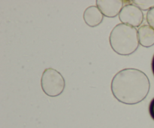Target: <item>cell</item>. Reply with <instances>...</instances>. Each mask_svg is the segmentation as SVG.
Returning <instances> with one entry per match:
<instances>
[{
	"instance_id": "1",
	"label": "cell",
	"mask_w": 154,
	"mask_h": 128,
	"mask_svg": "<svg viewBox=\"0 0 154 128\" xmlns=\"http://www.w3.org/2000/svg\"><path fill=\"white\" fill-rule=\"evenodd\" d=\"M111 87L113 95L119 102L135 105L147 97L150 84L148 77L142 71L128 68L114 75Z\"/></svg>"
},
{
	"instance_id": "2",
	"label": "cell",
	"mask_w": 154,
	"mask_h": 128,
	"mask_svg": "<svg viewBox=\"0 0 154 128\" xmlns=\"http://www.w3.org/2000/svg\"><path fill=\"white\" fill-rule=\"evenodd\" d=\"M111 48L117 54L128 56L135 52L139 45L138 30L135 27L119 23L111 30L109 36Z\"/></svg>"
},
{
	"instance_id": "3",
	"label": "cell",
	"mask_w": 154,
	"mask_h": 128,
	"mask_svg": "<svg viewBox=\"0 0 154 128\" xmlns=\"http://www.w3.org/2000/svg\"><path fill=\"white\" fill-rule=\"evenodd\" d=\"M41 86L45 94L54 97L64 91L66 81L60 72L53 68H48L42 73Z\"/></svg>"
},
{
	"instance_id": "4",
	"label": "cell",
	"mask_w": 154,
	"mask_h": 128,
	"mask_svg": "<svg viewBox=\"0 0 154 128\" xmlns=\"http://www.w3.org/2000/svg\"><path fill=\"white\" fill-rule=\"evenodd\" d=\"M129 4H126L119 14V19L122 23L132 27H141L144 21V14L142 10L129 1Z\"/></svg>"
},
{
	"instance_id": "5",
	"label": "cell",
	"mask_w": 154,
	"mask_h": 128,
	"mask_svg": "<svg viewBox=\"0 0 154 128\" xmlns=\"http://www.w3.org/2000/svg\"><path fill=\"white\" fill-rule=\"evenodd\" d=\"M126 1L123 0H97L96 6L99 8L104 16L107 17H115L120 14L124 7Z\"/></svg>"
},
{
	"instance_id": "6",
	"label": "cell",
	"mask_w": 154,
	"mask_h": 128,
	"mask_svg": "<svg viewBox=\"0 0 154 128\" xmlns=\"http://www.w3.org/2000/svg\"><path fill=\"white\" fill-rule=\"evenodd\" d=\"M103 18V14L96 5L90 6L84 12V22L90 27L99 26L102 22Z\"/></svg>"
},
{
	"instance_id": "7",
	"label": "cell",
	"mask_w": 154,
	"mask_h": 128,
	"mask_svg": "<svg viewBox=\"0 0 154 128\" xmlns=\"http://www.w3.org/2000/svg\"><path fill=\"white\" fill-rule=\"evenodd\" d=\"M139 44L144 48L154 45V29L149 25H142L138 30Z\"/></svg>"
},
{
	"instance_id": "8",
	"label": "cell",
	"mask_w": 154,
	"mask_h": 128,
	"mask_svg": "<svg viewBox=\"0 0 154 128\" xmlns=\"http://www.w3.org/2000/svg\"><path fill=\"white\" fill-rule=\"evenodd\" d=\"M130 2L142 11H149L154 7V0H132Z\"/></svg>"
},
{
	"instance_id": "9",
	"label": "cell",
	"mask_w": 154,
	"mask_h": 128,
	"mask_svg": "<svg viewBox=\"0 0 154 128\" xmlns=\"http://www.w3.org/2000/svg\"><path fill=\"white\" fill-rule=\"evenodd\" d=\"M146 19L148 25L154 29V7L147 11Z\"/></svg>"
},
{
	"instance_id": "10",
	"label": "cell",
	"mask_w": 154,
	"mask_h": 128,
	"mask_svg": "<svg viewBox=\"0 0 154 128\" xmlns=\"http://www.w3.org/2000/svg\"><path fill=\"white\" fill-rule=\"evenodd\" d=\"M149 113H150V117L154 120V98L151 100L150 105H149Z\"/></svg>"
},
{
	"instance_id": "11",
	"label": "cell",
	"mask_w": 154,
	"mask_h": 128,
	"mask_svg": "<svg viewBox=\"0 0 154 128\" xmlns=\"http://www.w3.org/2000/svg\"><path fill=\"white\" fill-rule=\"evenodd\" d=\"M152 71H153V74L154 75V55L153 57V60H152Z\"/></svg>"
}]
</instances>
